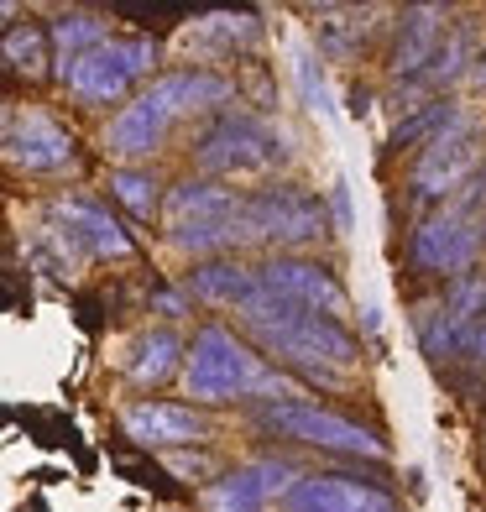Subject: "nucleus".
I'll list each match as a JSON object with an SVG mask.
<instances>
[{
    "label": "nucleus",
    "mask_w": 486,
    "mask_h": 512,
    "mask_svg": "<svg viewBox=\"0 0 486 512\" xmlns=\"http://www.w3.org/2000/svg\"><path fill=\"white\" fill-rule=\"evenodd\" d=\"M236 100H241V84L225 68H194V63L162 68L142 95L126 100L105 121L100 147H105V157H115V168H147L168 147L178 121H194V115L210 121L220 110H236Z\"/></svg>",
    "instance_id": "obj_1"
},
{
    "label": "nucleus",
    "mask_w": 486,
    "mask_h": 512,
    "mask_svg": "<svg viewBox=\"0 0 486 512\" xmlns=\"http://www.w3.org/2000/svg\"><path fill=\"white\" fill-rule=\"evenodd\" d=\"M236 330L257 345V351L288 371L293 382H314V387H351L356 366H361V340L345 330L340 319L309 314L298 304H283L267 288H257L236 309Z\"/></svg>",
    "instance_id": "obj_2"
},
{
    "label": "nucleus",
    "mask_w": 486,
    "mask_h": 512,
    "mask_svg": "<svg viewBox=\"0 0 486 512\" xmlns=\"http://www.w3.org/2000/svg\"><path fill=\"white\" fill-rule=\"evenodd\" d=\"M183 392L194 408H230V403H293L304 398V382H293L288 371H277L241 330L210 319L199 324L189 340V361H183Z\"/></svg>",
    "instance_id": "obj_3"
},
{
    "label": "nucleus",
    "mask_w": 486,
    "mask_h": 512,
    "mask_svg": "<svg viewBox=\"0 0 486 512\" xmlns=\"http://www.w3.org/2000/svg\"><path fill=\"white\" fill-rule=\"evenodd\" d=\"M194 173L220 178V183H272L293 168V136L272 121V115L257 110H220L194 131Z\"/></svg>",
    "instance_id": "obj_4"
},
{
    "label": "nucleus",
    "mask_w": 486,
    "mask_h": 512,
    "mask_svg": "<svg viewBox=\"0 0 486 512\" xmlns=\"http://www.w3.org/2000/svg\"><path fill=\"white\" fill-rule=\"evenodd\" d=\"M246 225H251V246L267 256H304L309 246H324L335 236L330 204L293 178H272L262 189H251Z\"/></svg>",
    "instance_id": "obj_5"
},
{
    "label": "nucleus",
    "mask_w": 486,
    "mask_h": 512,
    "mask_svg": "<svg viewBox=\"0 0 486 512\" xmlns=\"http://www.w3.org/2000/svg\"><path fill=\"white\" fill-rule=\"evenodd\" d=\"M157 63H162V42L157 37H110L105 48H95L89 58H79L68 74H58V84L68 89V100L84 105V110H100V105H121L136 100L142 89L157 79Z\"/></svg>",
    "instance_id": "obj_6"
},
{
    "label": "nucleus",
    "mask_w": 486,
    "mask_h": 512,
    "mask_svg": "<svg viewBox=\"0 0 486 512\" xmlns=\"http://www.w3.org/2000/svg\"><path fill=\"white\" fill-rule=\"evenodd\" d=\"M257 429L304 445L319 455H340V460H387V439L377 429L356 424L335 408H324L314 398H293V403H262L257 408Z\"/></svg>",
    "instance_id": "obj_7"
},
{
    "label": "nucleus",
    "mask_w": 486,
    "mask_h": 512,
    "mask_svg": "<svg viewBox=\"0 0 486 512\" xmlns=\"http://www.w3.org/2000/svg\"><path fill=\"white\" fill-rule=\"evenodd\" d=\"M481 162L486 157H481V142H476V115L466 110L445 136H434L429 147H419V157H413V168H408V199L434 215L439 204H450L481 173Z\"/></svg>",
    "instance_id": "obj_8"
},
{
    "label": "nucleus",
    "mask_w": 486,
    "mask_h": 512,
    "mask_svg": "<svg viewBox=\"0 0 486 512\" xmlns=\"http://www.w3.org/2000/svg\"><path fill=\"white\" fill-rule=\"evenodd\" d=\"M6 162L27 178H63V173L79 168V142L48 110L11 105L6 110Z\"/></svg>",
    "instance_id": "obj_9"
},
{
    "label": "nucleus",
    "mask_w": 486,
    "mask_h": 512,
    "mask_svg": "<svg viewBox=\"0 0 486 512\" xmlns=\"http://www.w3.org/2000/svg\"><path fill=\"white\" fill-rule=\"evenodd\" d=\"M298 476L304 471H298L293 460H283V455L236 460V465L220 471V481L204 486V512H272V507L288 502Z\"/></svg>",
    "instance_id": "obj_10"
},
{
    "label": "nucleus",
    "mask_w": 486,
    "mask_h": 512,
    "mask_svg": "<svg viewBox=\"0 0 486 512\" xmlns=\"http://www.w3.org/2000/svg\"><path fill=\"white\" fill-rule=\"evenodd\" d=\"M481 251H486L481 246V220H466V215H455V209H434V215H424L419 225H413V236H408L413 272L445 277V283L466 277Z\"/></svg>",
    "instance_id": "obj_11"
},
{
    "label": "nucleus",
    "mask_w": 486,
    "mask_h": 512,
    "mask_svg": "<svg viewBox=\"0 0 486 512\" xmlns=\"http://www.w3.org/2000/svg\"><path fill=\"white\" fill-rule=\"evenodd\" d=\"M257 277L272 298H283V304H298V309L340 319V324L351 314V293H345V283L335 277L330 262H314V256H262Z\"/></svg>",
    "instance_id": "obj_12"
},
{
    "label": "nucleus",
    "mask_w": 486,
    "mask_h": 512,
    "mask_svg": "<svg viewBox=\"0 0 486 512\" xmlns=\"http://www.w3.org/2000/svg\"><path fill=\"white\" fill-rule=\"evenodd\" d=\"M121 429L126 439H136L142 450H199L215 439V424L210 413L194 408V403H157V398H136L121 408Z\"/></svg>",
    "instance_id": "obj_13"
},
{
    "label": "nucleus",
    "mask_w": 486,
    "mask_h": 512,
    "mask_svg": "<svg viewBox=\"0 0 486 512\" xmlns=\"http://www.w3.org/2000/svg\"><path fill=\"white\" fill-rule=\"evenodd\" d=\"M283 512H408V507L377 481H361L345 471H304Z\"/></svg>",
    "instance_id": "obj_14"
},
{
    "label": "nucleus",
    "mask_w": 486,
    "mask_h": 512,
    "mask_svg": "<svg viewBox=\"0 0 486 512\" xmlns=\"http://www.w3.org/2000/svg\"><path fill=\"white\" fill-rule=\"evenodd\" d=\"M48 220L63 225L68 236L84 246V256H110V262H126L131 256V236L121 230V220L110 215V204L84 194V189H68L48 199Z\"/></svg>",
    "instance_id": "obj_15"
},
{
    "label": "nucleus",
    "mask_w": 486,
    "mask_h": 512,
    "mask_svg": "<svg viewBox=\"0 0 486 512\" xmlns=\"http://www.w3.org/2000/svg\"><path fill=\"white\" fill-rule=\"evenodd\" d=\"M450 6H403L398 21H392V48H387V74L398 84H413L434 63L439 42L450 37Z\"/></svg>",
    "instance_id": "obj_16"
},
{
    "label": "nucleus",
    "mask_w": 486,
    "mask_h": 512,
    "mask_svg": "<svg viewBox=\"0 0 486 512\" xmlns=\"http://www.w3.org/2000/svg\"><path fill=\"white\" fill-rule=\"evenodd\" d=\"M178 42L194 68L230 63V58H246L262 42V16L257 11H210V16H194L178 32Z\"/></svg>",
    "instance_id": "obj_17"
},
{
    "label": "nucleus",
    "mask_w": 486,
    "mask_h": 512,
    "mask_svg": "<svg viewBox=\"0 0 486 512\" xmlns=\"http://www.w3.org/2000/svg\"><path fill=\"white\" fill-rule=\"evenodd\" d=\"M178 288L204 309H230L236 314L246 298L262 288V277H257V262H246V256H220V262H194L178 277Z\"/></svg>",
    "instance_id": "obj_18"
},
{
    "label": "nucleus",
    "mask_w": 486,
    "mask_h": 512,
    "mask_svg": "<svg viewBox=\"0 0 486 512\" xmlns=\"http://www.w3.org/2000/svg\"><path fill=\"white\" fill-rule=\"evenodd\" d=\"M246 199H251V189H236V183L189 173V178H178L173 189H168V204H162V225L230 220V215H246Z\"/></svg>",
    "instance_id": "obj_19"
},
{
    "label": "nucleus",
    "mask_w": 486,
    "mask_h": 512,
    "mask_svg": "<svg viewBox=\"0 0 486 512\" xmlns=\"http://www.w3.org/2000/svg\"><path fill=\"white\" fill-rule=\"evenodd\" d=\"M309 32H314V48L319 58H330V63H356L361 48L382 32V11L377 6H314L309 11Z\"/></svg>",
    "instance_id": "obj_20"
},
{
    "label": "nucleus",
    "mask_w": 486,
    "mask_h": 512,
    "mask_svg": "<svg viewBox=\"0 0 486 512\" xmlns=\"http://www.w3.org/2000/svg\"><path fill=\"white\" fill-rule=\"evenodd\" d=\"M183 361H189V345H183V335L173 324H147V330L126 345L121 371H126L131 387H162V382L183 377Z\"/></svg>",
    "instance_id": "obj_21"
},
{
    "label": "nucleus",
    "mask_w": 486,
    "mask_h": 512,
    "mask_svg": "<svg viewBox=\"0 0 486 512\" xmlns=\"http://www.w3.org/2000/svg\"><path fill=\"white\" fill-rule=\"evenodd\" d=\"M413 335H419L424 356H429L434 366H445V361H455V356L471 351L476 319H460V314L445 304V293H439V298H429V304H413Z\"/></svg>",
    "instance_id": "obj_22"
},
{
    "label": "nucleus",
    "mask_w": 486,
    "mask_h": 512,
    "mask_svg": "<svg viewBox=\"0 0 486 512\" xmlns=\"http://www.w3.org/2000/svg\"><path fill=\"white\" fill-rule=\"evenodd\" d=\"M48 37H53V53H58V63H53V79H58V74H68L79 58H89L95 48H105V42H110V21H105L100 11L68 6V11H58V16L48 21Z\"/></svg>",
    "instance_id": "obj_23"
},
{
    "label": "nucleus",
    "mask_w": 486,
    "mask_h": 512,
    "mask_svg": "<svg viewBox=\"0 0 486 512\" xmlns=\"http://www.w3.org/2000/svg\"><path fill=\"white\" fill-rule=\"evenodd\" d=\"M105 189L110 199L126 209L131 220H162V204H168V183H162L152 168H110L105 178Z\"/></svg>",
    "instance_id": "obj_24"
},
{
    "label": "nucleus",
    "mask_w": 486,
    "mask_h": 512,
    "mask_svg": "<svg viewBox=\"0 0 486 512\" xmlns=\"http://www.w3.org/2000/svg\"><path fill=\"white\" fill-rule=\"evenodd\" d=\"M6 74L16 79H42L48 74V63H58L53 53V37H48V21H6Z\"/></svg>",
    "instance_id": "obj_25"
},
{
    "label": "nucleus",
    "mask_w": 486,
    "mask_h": 512,
    "mask_svg": "<svg viewBox=\"0 0 486 512\" xmlns=\"http://www.w3.org/2000/svg\"><path fill=\"white\" fill-rule=\"evenodd\" d=\"M460 115H466V105L460 100H434V105H424V110H413V115H403L398 126H392V136H387V147H429L434 136H445Z\"/></svg>",
    "instance_id": "obj_26"
},
{
    "label": "nucleus",
    "mask_w": 486,
    "mask_h": 512,
    "mask_svg": "<svg viewBox=\"0 0 486 512\" xmlns=\"http://www.w3.org/2000/svg\"><path fill=\"white\" fill-rule=\"evenodd\" d=\"M298 84H304V95H309V105H314V110L330 115V89H324V79H319V63H314L309 53H298Z\"/></svg>",
    "instance_id": "obj_27"
},
{
    "label": "nucleus",
    "mask_w": 486,
    "mask_h": 512,
    "mask_svg": "<svg viewBox=\"0 0 486 512\" xmlns=\"http://www.w3.org/2000/svg\"><path fill=\"white\" fill-rule=\"evenodd\" d=\"M152 314H162V319H183V314H194V298L183 293V288H157V293H152Z\"/></svg>",
    "instance_id": "obj_28"
},
{
    "label": "nucleus",
    "mask_w": 486,
    "mask_h": 512,
    "mask_svg": "<svg viewBox=\"0 0 486 512\" xmlns=\"http://www.w3.org/2000/svg\"><path fill=\"white\" fill-rule=\"evenodd\" d=\"M324 204H330L335 236H345V230L356 225V215H351V189H345V178H335V183H330V199H324Z\"/></svg>",
    "instance_id": "obj_29"
},
{
    "label": "nucleus",
    "mask_w": 486,
    "mask_h": 512,
    "mask_svg": "<svg viewBox=\"0 0 486 512\" xmlns=\"http://www.w3.org/2000/svg\"><path fill=\"white\" fill-rule=\"evenodd\" d=\"M481 246H486V220H481Z\"/></svg>",
    "instance_id": "obj_30"
},
{
    "label": "nucleus",
    "mask_w": 486,
    "mask_h": 512,
    "mask_svg": "<svg viewBox=\"0 0 486 512\" xmlns=\"http://www.w3.org/2000/svg\"><path fill=\"white\" fill-rule=\"evenodd\" d=\"M481 319H486V309H481Z\"/></svg>",
    "instance_id": "obj_31"
}]
</instances>
